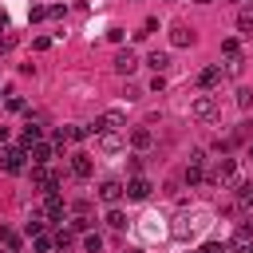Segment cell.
<instances>
[{"mask_svg":"<svg viewBox=\"0 0 253 253\" xmlns=\"http://www.w3.org/2000/svg\"><path fill=\"white\" fill-rule=\"evenodd\" d=\"M63 213H67V202H63L59 194H47V198H43V217H47V221H59Z\"/></svg>","mask_w":253,"mask_h":253,"instance_id":"8fae6325","label":"cell"},{"mask_svg":"<svg viewBox=\"0 0 253 253\" xmlns=\"http://www.w3.org/2000/svg\"><path fill=\"white\" fill-rule=\"evenodd\" d=\"M198 253H229V249H225V245H221V241H206V245H202V249H198Z\"/></svg>","mask_w":253,"mask_h":253,"instance_id":"d6a6232c","label":"cell"},{"mask_svg":"<svg viewBox=\"0 0 253 253\" xmlns=\"http://www.w3.org/2000/svg\"><path fill=\"white\" fill-rule=\"evenodd\" d=\"M213 186L241 190V166H237V158H221V162H217V170H213Z\"/></svg>","mask_w":253,"mask_h":253,"instance_id":"6da1fadb","label":"cell"},{"mask_svg":"<svg viewBox=\"0 0 253 253\" xmlns=\"http://www.w3.org/2000/svg\"><path fill=\"white\" fill-rule=\"evenodd\" d=\"M107 225H111V229H126V213H123V210H111V213H107Z\"/></svg>","mask_w":253,"mask_h":253,"instance_id":"603a6c76","label":"cell"},{"mask_svg":"<svg viewBox=\"0 0 253 253\" xmlns=\"http://www.w3.org/2000/svg\"><path fill=\"white\" fill-rule=\"evenodd\" d=\"M150 142H154V134H150L146 126H134V130H130V146H134V150H146Z\"/></svg>","mask_w":253,"mask_h":253,"instance_id":"e0dca14e","label":"cell"},{"mask_svg":"<svg viewBox=\"0 0 253 253\" xmlns=\"http://www.w3.org/2000/svg\"><path fill=\"white\" fill-rule=\"evenodd\" d=\"M198 182H206L202 166H186V186H198Z\"/></svg>","mask_w":253,"mask_h":253,"instance_id":"4316f807","label":"cell"},{"mask_svg":"<svg viewBox=\"0 0 253 253\" xmlns=\"http://www.w3.org/2000/svg\"><path fill=\"white\" fill-rule=\"evenodd\" d=\"M99 130H126V115H123V111H115V107H111V111H103V115L95 119V134H99Z\"/></svg>","mask_w":253,"mask_h":253,"instance_id":"277c9868","label":"cell"},{"mask_svg":"<svg viewBox=\"0 0 253 253\" xmlns=\"http://www.w3.org/2000/svg\"><path fill=\"white\" fill-rule=\"evenodd\" d=\"M202 225H206V213H202V210H194V213H182V217L174 221V229H170V233H174V241H186V237H194Z\"/></svg>","mask_w":253,"mask_h":253,"instance_id":"7a4b0ae2","label":"cell"},{"mask_svg":"<svg viewBox=\"0 0 253 253\" xmlns=\"http://www.w3.org/2000/svg\"><path fill=\"white\" fill-rule=\"evenodd\" d=\"M241 63H245L241 55H225V67H221V71H225V75H237V71H241Z\"/></svg>","mask_w":253,"mask_h":253,"instance_id":"484cf974","label":"cell"},{"mask_svg":"<svg viewBox=\"0 0 253 253\" xmlns=\"http://www.w3.org/2000/svg\"><path fill=\"white\" fill-rule=\"evenodd\" d=\"M83 249H87V253H99V249H103V237H99V233H83Z\"/></svg>","mask_w":253,"mask_h":253,"instance_id":"d4e9b609","label":"cell"},{"mask_svg":"<svg viewBox=\"0 0 253 253\" xmlns=\"http://www.w3.org/2000/svg\"><path fill=\"white\" fill-rule=\"evenodd\" d=\"M0 32H8V16L4 12H0Z\"/></svg>","mask_w":253,"mask_h":253,"instance_id":"8d00e7d4","label":"cell"},{"mask_svg":"<svg viewBox=\"0 0 253 253\" xmlns=\"http://www.w3.org/2000/svg\"><path fill=\"white\" fill-rule=\"evenodd\" d=\"M95 146H99L103 154H119V150H123V134H119V130H99V134H95Z\"/></svg>","mask_w":253,"mask_h":253,"instance_id":"8992f818","label":"cell"},{"mask_svg":"<svg viewBox=\"0 0 253 253\" xmlns=\"http://www.w3.org/2000/svg\"><path fill=\"white\" fill-rule=\"evenodd\" d=\"M0 245H4L8 253H20V249H24V241H20L16 229H0Z\"/></svg>","mask_w":253,"mask_h":253,"instance_id":"ac0fdd59","label":"cell"},{"mask_svg":"<svg viewBox=\"0 0 253 253\" xmlns=\"http://www.w3.org/2000/svg\"><path fill=\"white\" fill-rule=\"evenodd\" d=\"M245 253H253V245H249V249H245Z\"/></svg>","mask_w":253,"mask_h":253,"instance_id":"f35d334b","label":"cell"},{"mask_svg":"<svg viewBox=\"0 0 253 253\" xmlns=\"http://www.w3.org/2000/svg\"><path fill=\"white\" fill-rule=\"evenodd\" d=\"M0 253H8V249H4V245H0Z\"/></svg>","mask_w":253,"mask_h":253,"instance_id":"60d3db41","label":"cell"},{"mask_svg":"<svg viewBox=\"0 0 253 253\" xmlns=\"http://www.w3.org/2000/svg\"><path fill=\"white\" fill-rule=\"evenodd\" d=\"M47 16H51V20H63V16H67V4H51Z\"/></svg>","mask_w":253,"mask_h":253,"instance_id":"836d02e7","label":"cell"},{"mask_svg":"<svg viewBox=\"0 0 253 253\" xmlns=\"http://www.w3.org/2000/svg\"><path fill=\"white\" fill-rule=\"evenodd\" d=\"M237 241H241V245H249V241H253V221H245V225L237 229Z\"/></svg>","mask_w":253,"mask_h":253,"instance_id":"4dcf8cb0","label":"cell"},{"mask_svg":"<svg viewBox=\"0 0 253 253\" xmlns=\"http://www.w3.org/2000/svg\"><path fill=\"white\" fill-rule=\"evenodd\" d=\"M221 75H225V71L213 63V67H206V71L198 75V87H202V91H210V87H217V83H221Z\"/></svg>","mask_w":253,"mask_h":253,"instance_id":"2e32d148","label":"cell"},{"mask_svg":"<svg viewBox=\"0 0 253 253\" xmlns=\"http://www.w3.org/2000/svg\"><path fill=\"white\" fill-rule=\"evenodd\" d=\"M32 182H36L43 194H55V186H59V178H55L47 166H32Z\"/></svg>","mask_w":253,"mask_h":253,"instance_id":"30bf717a","label":"cell"},{"mask_svg":"<svg viewBox=\"0 0 253 253\" xmlns=\"http://www.w3.org/2000/svg\"><path fill=\"white\" fill-rule=\"evenodd\" d=\"M146 63H150V67H154V75H162V71H166V67H170V55H166V51H154V55H150V59H146Z\"/></svg>","mask_w":253,"mask_h":253,"instance_id":"44dd1931","label":"cell"},{"mask_svg":"<svg viewBox=\"0 0 253 253\" xmlns=\"http://www.w3.org/2000/svg\"><path fill=\"white\" fill-rule=\"evenodd\" d=\"M87 229H91V217L87 213H75L71 217V233H87Z\"/></svg>","mask_w":253,"mask_h":253,"instance_id":"cb8c5ba5","label":"cell"},{"mask_svg":"<svg viewBox=\"0 0 253 253\" xmlns=\"http://www.w3.org/2000/svg\"><path fill=\"white\" fill-rule=\"evenodd\" d=\"M233 253H245V249H233Z\"/></svg>","mask_w":253,"mask_h":253,"instance_id":"ab89813d","label":"cell"},{"mask_svg":"<svg viewBox=\"0 0 253 253\" xmlns=\"http://www.w3.org/2000/svg\"><path fill=\"white\" fill-rule=\"evenodd\" d=\"M28 20H32V24H36V20H47V8H43V4H32V8H28Z\"/></svg>","mask_w":253,"mask_h":253,"instance_id":"83f0119b","label":"cell"},{"mask_svg":"<svg viewBox=\"0 0 253 253\" xmlns=\"http://www.w3.org/2000/svg\"><path fill=\"white\" fill-rule=\"evenodd\" d=\"M237 210H241L245 217H253V186H241V190H237Z\"/></svg>","mask_w":253,"mask_h":253,"instance_id":"d6986e66","label":"cell"},{"mask_svg":"<svg viewBox=\"0 0 253 253\" xmlns=\"http://www.w3.org/2000/svg\"><path fill=\"white\" fill-rule=\"evenodd\" d=\"M123 194H126V186H123L119 178H107V182L99 186V198H103V202H111V206H115V202H119Z\"/></svg>","mask_w":253,"mask_h":253,"instance_id":"4fadbf2b","label":"cell"},{"mask_svg":"<svg viewBox=\"0 0 253 253\" xmlns=\"http://www.w3.org/2000/svg\"><path fill=\"white\" fill-rule=\"evenodd\" d=\"M190 115H194V119H217V99H213V95H198V99L190 103Z\"/></svg>","mask_w":253,"mask_h":253,"instance_id":"5b68a950","label":"cell"},{"mask_svg":"<svg viewBox=\"0 0 253 253\" xmlns=\"http://www.w3.org/2000/svg\"><path fill=\"white\" fill-rule=\"evenodd\" d=\"M51 245H55V237H47V233H40V237H36V253H47Z\"/></svg>","mask_w":253,"mask_h":253,"instance_id":"f546056e","label":"cell"},{"mask_svg":"<svg viewBox=\"0 0 253 253\" xmlns=\"http://www.w3.org/2000/svg\"><path fill=\"white\" fill-rule=\"evenodd\" d=\"M71 241H75V233H71V229H59V233H55V245H59V249H67Z\"/></svg>","mask_w":253,"mask_h":253,"instance_id":"f1b7e54d","label":"cell"},{"mask_svg":"<svg viewBox=\"0 0 253 253\" xmlns=\"http://www.w3.org/2000/svg\"><path fill=\"white\" fill-rule=\"evenodd\" d=\"M170 43H174V47H190V43H194V32H190L186 24H174V28H170Z\"/></svg>","mask_w":253,"mask_h":253,"instance_id":"9a60e30c","label":"cell"},{"mask_svg":"<svg viewBox=\"0 0 253 253\" xmlns=\"http://www.w3.org/2000/svg\"><path fill=\"white\" fill-rule=\"evenodd\" d=\"M249 103H253V91L241 87V91H237V107H249Z\"/></svg>","mask_w":253,"mask_h":253,"instance_id":"e575fe53","label":"cell"},{"mask_svg":"<svg viewBox=\"0 0 253 253\" xmlns=\"http://www.w3.org/2000/svg\"><path fill=\"white\" fill-rule=\"evenodd\" d=\"M142 221H146V225H142V233H146V237H162V233H166V229H162V217H154V213H150V217H142Z\"/></svg>","mask_w":253,"mask_h":253,"instance_id":"ffe728a7","label":"cell"},{"mask_svg":"<svg viewBox=\"0 0 253 253\" xmlns=\"http://www.w3.org/2000/svg\"><path fill=\"white\" fill-rule=\"evenodd\" d=\"M150 190H154V186H150L142 174H134V178L126 182V202H146V198H150Z\"/></svg>","mask_w":253,"mask_h":253,"instance_id":"52a82bcc","label":"cell"},{"mask_svg":"<svg viewBox=\"0 0 253 253\" xmlns=\"http://www.w3.org/2000/svg\"><path fill=\"white\" fill-rule=\"evenodd\" d=\"M24 166H28V150H24V146H8V150L0 154V170H8V174H24Z\"/></svg>","mask_w":253,"mask_h":253,"instance_id":"3957f363","label":"cell"},{"mask_svg":"<svg viewBox=\"0 0 253 253\" xmlns=\"http://www.w3.org/2000/svg\"><path fill=\"white\" fill-rule=\"evenodd\" d=\"M91 134V126H59L55 130V146H67V142H83Z\"/></svg>","mask_w":253,"mask_h":253,"instance_id":"ba28073f","label":"cell"},{"mask_svg":"<svg viewBox=\"0 0 253 253\" xmlns=\"http://www.w3.org/2000/svg\"><path fill=\"white\" fill-rule=\"evenodd\" d=\"M28 154H32V162H36V166H47V162L55 158V142H43V138H40V142H32V146H28Z\"/></svg>","mask_w":253,"mask_h":253,"instance_id":"9c48e42d","label":"cell"},{"mask_svg":"<svg viewBox=\"0 0 253 253\" xmlns=\"http://www.w3.org/2000/svg\"><path fill=\"white\" fill-rule=\"evenodd\" d=\"M0 142H8V126H0Z\"/></svg>","mask_w":253,"mask_h":253,"instance_id":"74e56055","label":"cell"},{"mask_svg":"<svg viewBox=\"0 0 253 253\" xmlns=\"http://www.w3.org/2000/svg\"><path fill=\"white\" fill-rule=\"evenodd\" d=\"M71 174H75V178H91V174H95V158H91V154H75V158H71Z\"/></svg>","mask_w":253,"mask_h":253,"instance_id":"5bb4252c","label":"cell"},{"mask_svg":"<svg viewBox=\"0 0 253 253\" xmlns=\"http://www.w3.org/2000/svg\"><path fill=\"white\" fill-rule=\"evenodd\" d=\"M134 67H138V55H134L130 47H123V51L115 55V71H119V75H134Z\"/></svg>","mask_w":253,"mask_h":253,"instance_id":"7c38bea8","label":"cell"},{"mask_svg":"<svg viewBox=\"0 0 253 253\" xmlns=\"http://www.w3.org/2000/svg\"><path fill=\"white\" fill-rule=\"evenodd\" d=\"M24 229H28V237H40V233H43V221H40V217H32Z\"/></svg>","mask_w":253,"mask_h":253,"instance_id":"1f68e13d","label":"cell"},{"mask_svg":"<svg viewBox=\"0 0 253 253\" xmlns=\"http://www.w3.org/2000/svg\"><path fill=\"white\" fill-rule=\"evenodd\" d=\"M237 28H241L245 36H253V8H241V12H237Z\"/></svg>","mask_w":253,"mask_h":253,"instance_id":"7402d4cb","label":"cell"},{"mask_svg":"<svg viewBox=\"0 0 253 253\" xmlns=\"http://www.w3.org/2000/svg\"><path fill=\"white\" fill-rule=\"evenodd\" d=\"M221 51H225V55H241V51H237V40H221Z\"/></svg>","mask_w":253,"mask_h":253,"instance_id":"d590c367","label":"cell"}]
</instances>
